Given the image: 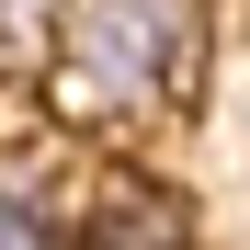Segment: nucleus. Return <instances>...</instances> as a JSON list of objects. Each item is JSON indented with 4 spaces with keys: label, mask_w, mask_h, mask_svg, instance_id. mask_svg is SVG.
Instances as JSON below:
<instances>
[{
    "label": "nucleus",
    "mask_w": 250,
    "mask_h": 250,
    "mask_svg": "<svg viewBox=\"0 0 250 250\" xmlns=\"http://www.w3.org/2000/svg\"><path fill=\"white\" fill-rule=\"evenodd\" d=\"M193 68V0H57V80L91 114H148Z\"/></svg>",
    "instance_id": "obj_1"
},
{
    "label": "nucleus",
    "mask_w": 250,
    "mask_h": 250,
    "mask_svg": "<svg viewBox=\"0 0 250 250\" xmlns=\"http://www.w3.org/2000/svg\"><path fill=\"white\" fill-rule=\"evenodd\" d=\"M80 250H193V228H182L171 193H114L103 216H91V239H80Z\"/></svg>",
    "instance_id": "obj_2"
},
{
    "label": "nucleus",
    "mask_w": 250,
    "mask_h": 250,
    "mask_svg": "<svg viewBox=\"0 0 250 250\" xmlns=\"http://www.w3.org/2000/svg\"><path fill=\"white\" fill-rule=\"evenodd\" d=\"M0 250H57V216H46L23 182H0Z\"/></svg>",
    "instance_id": "obj_3"
}]
</instances>
